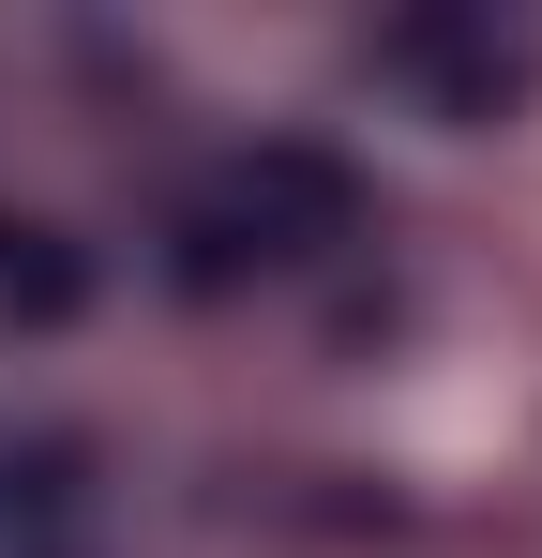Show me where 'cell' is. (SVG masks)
I'll list each match as a JSON object with an SVG mask.
<instances>
[{"mask_svg": "<svg viewBox=\"0 0 542 558\" xmlns=\"http://www.w3.org/2000/svg\"><path fill=\"white\" fill-rule=\"evenodd\" d=\"M528 31H482V15H407V31H361V76L377 92H422L438 121H497L528 92Z\"/></svg>", "mask_w": 542, "mask_h": 558, "instance_id": "obj_1", "label": "cell"}, {"mask_svg": "<svg viewBox=\"0 0 542 558\" xmlns=\"http://www.w3.org/2000/svg\"><path fill=\"white\" fill-rule=\"evenodd\" d=\"M90 317V242L46 211H0V332H76Z\"/></svg>", "mask_w": 542, "mask_h": 558, "instance_id": "obj_2", "label": "cell"}]
</instances>
